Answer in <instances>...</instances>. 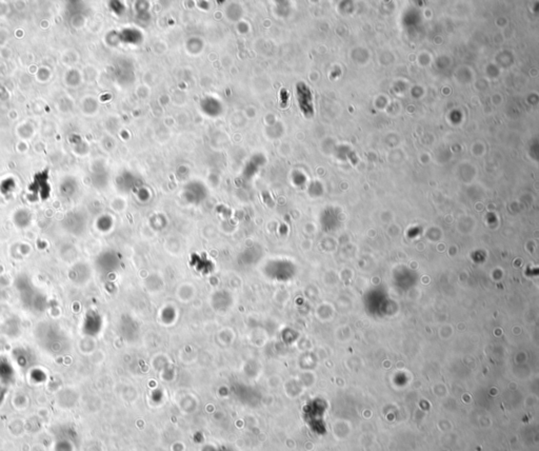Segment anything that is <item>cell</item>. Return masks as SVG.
<instances>
[{
    "mask_svg": "<svg viewBox=\"0 0 539 451\" xmlns=\"http://www.w3.org/2000/svg\"><path fill=\"white\" fill-rule=\"evenodd\" d=\"M96 263L101 272L110 273L119 267L120 261L116 255H114V253H103Z\"/></svg>",
    "mask_w": 539,
    "mask_h": 451,
    "instance_id": "obj_1",
    "label": "cell"
},
{
    "mask_svg": "<svg viewBox=\"0 0 539 451\" xmlns=\"http://www.w3.org/2000/svg\"><path fill=\"white\" fill-rule=\"evenodd\" d=\"M100 326H101V318L99 314L94 311L89 312L85 319V330L87 332L99 331Z\"/></svg>",
    "mask_w": 539,
    "mask_h": 451,
    "instance_id": "obj_2",
    "label": "cell"
}]
</instances>
